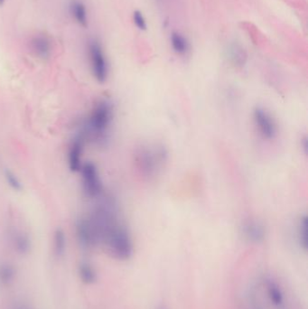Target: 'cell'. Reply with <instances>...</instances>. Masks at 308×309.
Instances as JSON below:
<instances>
[{
    "instance_id": "obj_1",
    "label": "cell",
    "mask_w": 308,
    "mask_h": 309,
    "mask_svg": "<svg viewBox=\"0 0 308 309\" xmlns=\"http://www.w3.org/2000/svg\"><path fill=\"white\" fill-rule=\"evenodd\" d=\"M113 118L112 102L107 99L98 101L81 128L85 139H90L97 145H106L109 141Z\"/></svg>"
},
{
    "instance_id": "obj_2",
    "label": "cell",
    "mask_w": 308,
    "mask_h": 309,
    "mask_svg": "<svg viewBox=\"0 0 308 309\" xmlns=\"http://www.w3.org/2000/svg\"><path fill=\"white\" fill-rule=\"evenodd\" d=\"M167 161V149L159 145H142L135 154V165L142 177L154 178Z\"/></svg>"
},
{
    "instance_id": "obj_3",
    "label": "cell",
    "mask_w": 308,
    "mask_h": 309,
    "mask_svg": "<svg viewBox=\"0 0 308 309\" xmlns=\"http://www.w3.org/2000/svg\"><path fill=\"white\" fill-rule=\"evenodd\" d=\"M103 242L108 248L111 256L120 260L130 259L134 253L129 231L120 222L109 231Z\"/></svg>"
},
{
    "instance_id": "obj_4",
    "label": "cell",
    "mask_w": 308,
    "mask_h": 309,
    "mask_svg": "<svg viewBox=\"0 0 308 309\" xmlns=\"http://www.w3.org/2000/svg\"><path fill=\"white\" fill-rule=\"evenodd\" d=\"M82 177V184L85 196L96 199L103 195V184L96 164L91 161L84 162L79 171Z\"/></svg>"
},
{
    "instance_id": "obj_5",
    "label": "cell",
    "mask_w": 308,
    "mask_h": 309,
    "mask_svg": "<svg viewBox=\"0 0 308 309\" xmlns=\"http://www.w3.org/2000/svg\"><path fill=\"white\" fill-rule=\"evenodd\" d=\"M88 55L92 75L100 83L106 82L109 77V64L103 47L96 39H91L89 42Z\"/></svg>"
},
{
    "instance_id": "obj_6",
    "label": "cell",
    "mask_w": 308,
    "mask_h": 309,
    "mask_svg": "<svg viewBox=\"0 0 308 309\" xmlns=\"http://www.w3.org/2000/svg\"><path fill=\"white\" fill-rule=\"evenodd\" d=\"M253 119L259 134L263 139L272 140L277 135L276 122L269 111L261 107H257L253 111Z\"/></svg>"
},
{
    "instance_id": "obj_7",
    "label": "cell",
    "mask_w": 308,
    "mask_h": 309,
    "mask_svg": "<svg viewBox=\"0 0 308 309\" xmlns=\"http://www.w3.org/2000/svg\"><path fill=\"white\" fill-rule=\"evenodd\" d=\"M85 137L84 133L80 129L71 140L68 149V165L69 169L77 173L81 169L84 164L83 156H84V145H85Z\"/></svg>"
},
{
    "instance_id": "obj_8",
    "label": "cell",
    "mask_w": 308,
    "mask_h": 309,
    "mask_svg": "<svg viewBox=\"0 0 308 309\" xmlns=\"http://www.w3.org/2000/svg\"><path fill=\"white\" fill-rule=\"evenodd\" d=\"M76 235L79 242L86 248L94 246L98 243L96 234L88 216H83L78 219Z\"/></svg>"
},
{
    "instance_id": "obj_9",
    "label": "cell",
    "mask_w": 308,
    "mask_h": 309,
    "mask_svg": "<svg viewBox=\"0 0 308 309\" xmlns=\"http://www.w3.org/2000/svg\"><path fill=\"white\" fill-rule=\"evenodd\" d=\"M243 234L251 242L260 243L265 240L266 231L259 221H249L244 224Z\"/></svg>"
},
{
    "instance_id": "obj_10",
    "label": "cell",
    "mask_w": 308,
    "mask_h": 309,
    "mask_svg": "<svg viewBox=\"0 0 308 309\" xmlns=\"http://www.w3.org/2000/svg\"><path fill=\"white\" fill-rule=\"evenodd\" d=\"M32 50L36 56L47 59L51 55V42L45 36H36L31 41Z\"/></svg>"
},
{
    "instance_id": "obj_11",
    "label": "cell",
    "mask_w": 308,
    "mask_h": 309,
    "mask_svg": "<svg viewBox=\"0 0 308 309\" xmlns=\"http://www.w3.org/2000/svg\"><path fill=\"white\" fill-rule=\"evenodd\" d=\"M267 294L270 302L276 308H281L284 305V294L278 284L272 279L267 280Z\"/></svg>"
},
{
    "instance_id": "obj_12",
    "label": "cell",
    "mask_w": 308,
    "mask_h": 309,
    "mask_svg": "<svg viewBox=\"0 0 308 309\" xmlns=\"http://www.w3.org/2000/svg\"><path fill=\"white\" fill-rule=\"evenodd\" d=\"M69 7H70L71 16L77 21L78 24H80L84 27H86L88 25V17H87V10L84 3L78 0H72L70 3Z\"/></svg>"
},
{
    "instance_id": "obj_13",
    "label": "cell",
    "mask_w": 308,
    "mask_h": 309,
    "mask_svg": "<svg viewBox=\"0 0 308 309\" xmlns=\"http://www.w3.org/2000/svg\"><path fill=\"white\" fill-rule=\"evenodd\" d=\"M171 44L173 51L178 55H185L187 54L189 44L187 42V38L183 35H181L178 32H173L171 36Z\"/></svg>"
},
{
    "instance_id": "obj_14",
    "label": "cell",
    "mask_w": 308,
    "mask_h": 309,
    "mask_svg": "<svg viewBox=\"0 0 308 309\" xmlns=\"http://www.w3.org/2000/svg\"><path fill=\"white\" fill-rule=\"evenodd\" d=\"M14 244L17 251L21 254H25L29 252L31 247V241L29 237L24 233H17L14 237Z\"/></svg>"
},
{
    "instance_id": "obj_15",
    "label": "cell",
    "mask_w": 308,
    "mask_h": 309,
    "mask_svg": "<svg viewBox=\"0 0 308 309\" xmlns=\"http://www.w3.org/2000/svg\"><path fill=\"white\" fill-rule=\"evenodd\" d=\"M53 248L57 256H61L65 253L66 248V236L65 232L58 228L53 234Z\"/></svg>"
},
{
    "instance_id": "obj_16",
    "label": "cell",
    "mask_w": 308,
    "mask_h": 309,
    "mask_svg": "<svg viewBox=\"0 0 308 309\" xmlns=\"http://www.w3.org/2000/svg\"><path fill=\"white\" fill-rule=\"evenodd\" d=\"M80 277L84 283L91 284L96 280V272H94L91 266L84 263L80 266Z\"/></svg>"
},
{
    "instance_id": "obj_17",
    "label": "cell",
    "mask_w": 308,
    "mask_h": 309,
    "mask_svg": "<svg viewBox=\"0 0 308 309\" xmlns=\"http://www.w3.org/2000/svg\"><path fill=\"white\" fill-rule=\"evenodd\" d=\"M298 239L302 248L308 250V217L303 216L298 224Z\"/></svg>"
},
{
    "instance_id": "obj_18",
    "label": "cell",
    "mask_w": 308,
    "mask_h": 309,
    "mask_svg": "<svg viewBox=\"0 0 308 309\" xmlns=\"http://www.w3.org/2000/svg\"><path fill=\"white\" fill-rule=\"evenodd\" d=\"M4 177H5L7 185L14 191L19 192L23 188V185H22L19 178L12 171L6 169L4 172Z\"/></svg>"
},
{
    "instance_id": "obj_19",
    "label": "cell",
    "mask_w": 308,
    "mask_h": 309,
    "mask_svg": "<svg viewBox=\"0 0 308 309\" xmlns=\"http://www.w3.org/2000/svg\"><path fill=\"white\" fill-rule=\"evenodd\" d=\"M231 59L235 65L242 66L247 60V55L242 48L238 45H234L231 47Z\"/></svg>"
},
{
    "instance_id": "obj_20",
    "label": "cell",
    "mask_w": 308,
    "mask_h": 309,
    "mask_svg": "<svg viewBox=\"0 0 308 309\" xmlns=\"http://www.w3.org/2000/svg\"><path fill=\"white\" fill-rule=\"evenodd\" d=\"M15 271L11 266L4 265L0 267V281L4 284H8L13 280Z\"/></svg>"
},
{
    "instance_id": "obj_21",
    "label": "cell",
    "mask_w": 308,
    "mask_h": 309,
    "mask_svg": "<svg viewBox=\"0 0 308 309\" xmlns=\"http://www.w3.org/2000/svg\"><path fill=\"white\" fill-rule=\"evenodd\" d=\"M133 19H134V23L137 26L138 29L140 30H147L148 28V25H147V22H146V19L144 18V16L142 15V13L138 10H137L135 12L133 13Z\"/></svg>"
},
{
    "instance_id": "obj_22",
    "label": "cell",
    "mask_w": 308,
    "mask_h": 309,
    "mask_svg": "<svg viewBox=\"0 0 308 309\" xmlns=\"http://www.w3.org/2000/svg\"><path fill=\"white\" fill-rule=\"evenodd\" d=\"M26 309V308H25V307H19V308H18V309Z\"/></svg>"
},
{
    "instance_id": "obj_23",
    "label": "cell",
    "mask_w": 308,
    "mask_h": 309,
    "mask_svg": "<svg viewBox=\"0 0 308 309\" xmlns=\"http://www.w3.org/2000/svg\"><path fill=\"white\" fill-rule=\"evenodd\" d=\"M4 1H5V0H0V5H1V4H3V3H4Z\"/></svg>"
}]
</instances>
